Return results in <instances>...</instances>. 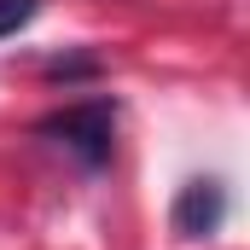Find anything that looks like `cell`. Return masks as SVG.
<instances>
[{"label": "cell", "instance_id": "2", "mask_svg": "<svg viewBox=\"0 0 250 250\" xmlns=\"http://www.w3.org/2000/svg\"><path fill=\"white\" fill-rule=\"evenodd\" d=\"M169 221H175L181 239H209V233H221V221H227V187H221V181H187L181 198H175V209H169Z\"/></svg>", "mask_w": 250, "mask_h": 250}, {"label": "cell", "instance_id": "3", "mask_svg": "<svg viewBox=\"0 0 250 250\" xmlns=\"http://www.w3.org/2000/svg\"><path fill=\"white\" fill-rule=\"evenodd\" d=\"M35 12H41V0H0V41L18 35V29H29Z\"/></svg>", "mask_w": 250, "mask_h": 250}, {"label": "cell", "instance_id": "1", "mask_svg": "<svg viewBox=\"0 0 250 250\" xmlns=\"http://www.w3.org/2000/svg\"><path fill=\"white\" fill-rule=\"evenodd\" d=\"M35 134L64 146L70 157H82L87 169H99L111 157V140H117V105L111 99H76V105H64L53 117H41Z\"/></svg>", "mask_w": 250, "mask_h": 250}]
</instances>
